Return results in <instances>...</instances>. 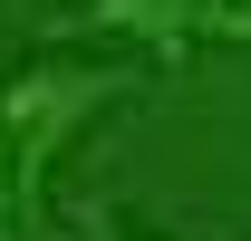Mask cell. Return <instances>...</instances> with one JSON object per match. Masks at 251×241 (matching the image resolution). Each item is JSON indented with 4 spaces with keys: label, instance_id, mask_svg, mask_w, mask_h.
Masks as SVG:
<instances>
[{
    "label": "cell",
    "instance_id": "obj_1",
    "mask_svg": "<svg viewBox=\"0 0 251 241\" xmlns=\"http://www.w3.org/2000/svg\"><path fill=\"white\" fill-rule=\"evenodd\" d=\"M126 87V68H97V58H39L0 87V145H10V183H20V212L49 203V154L77 135V125Z\"/></svg>",
    "mask_w": 251,
    "mask_h": 241
},
{
    "label": "cell",
    "instance_id": "obj_2",
    "mask_svg": "<svg viewBox=\"0 0 251 241\" xmlns=\"http://www.w3.org/2000/svg\"><path fill=\"white\" fill-rule=\"evenodd\" d=\"M87 29H126V39H145V48H184L203 29V0H97Z\"/></svg>",
    "mask_w": 251,
    "mask_h": 241
},
{
    "label": "cell",
    "instance_id": "obj_3",
    "mask_svg": "<svg viewBox=\"0 0 251 241\" xmlns=\"http://www.w3.org/2000/svg\"><path fill=\"white\" fill-rule=\"evenodd\" d=\"M203 29L213 39H251V0H203Z\"/></svg>",
    "mask_w": 251,
    "mask_h": 241
},
{
    "label": "cell",
    "instance_id": "obj_4",
    "mask_svg": "<svg viewBox=\"0 0 251 241\" xmlns=\"http://www.w3.org/2000/svg\"><path fill=\"white\" fill-rule=\"evenodd\" d=\"M10 222H20V183H10V145H0V241H10Z\"/></svg>",
    "mask_w": 251,
    "mask_h": 241
},
{
    "label": "cell",
    "instance_id": "obj_5",
    "mask_svg": "<svg viewBox=\"0 0 251 241\" xmlns=\"http://www.w3.org/2000/svg\"><path fill=\"white\" fill-rule=\"evenodd\" d=\"M87 241H135L126 222H106V212H87Z\"/></svg>",
    "mask_w": 251,
    "mask_h": 241
}]
</instances>
